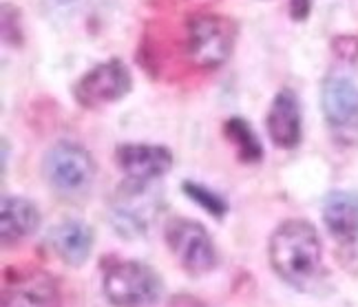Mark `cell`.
<instances>
[{"instance_id":"obj_1","label":"cell","mask_w":358,"mask_h":307,"mask_svg":"<svg viewBox=\"0 0 358 307\" xmlns=\"http://www.w3.org/2000/svg\"><path fill=\"white\" fill-rule=\"evenodd\" d=\"M272 272L294 290L312 292L325 278L323 243L316 228L306 219H285L268 241Z\"/></svg>"},{"instance_id":"obj_2","label":"cell","mask_w":358,"mask_h":307,"mask_svg":"<svg viewBox=\"0 0 358 307\" xmlns=\"http://www.w3.org/2000/svg\"><path fill=\"white\" fill-rule=\"evenodd\" d=\"M239 24L222 13H197L186 22V58L199 69L224 66L235 53Z\"/></svg>"},{"instance_id":"obj_3","label":"cell","mask_w":358,"mask_h":307,"mask_svg":"<svg viewBox=\"0 0 358 307\" xmlns=\"http://www.w3.org/2000/svg\"><path fill=\"white\" fill-rule=\"evenodd\" d=\"M104 297L113 307H150L164 294L157 270L144 261L115 259L104 265Z\"/></svg>"},{"instance_id":"obj_4","label":"cell","mask_w":358,"mask_h":307,"mask_svg":"<svg viewBox=\"0 0 358 307\" xmlns=\"http://www.w3.org/2000/svg\"><path fill=\"white\" fill-rule=\"evenodd\" d=\"M98 166L91 152L76 142L53 144L43 157L45 181L60 197L73 199L87 194L95 181Z\"/></svg>"},{"instance_id":"obj_5","label":"cell","mask_w":358,"mask_h":307,"mask_svg":"<svg viewBox=\"0 0 358 307\" xmlns=\"http://www.w3.org/2000/svg\"><path fill=\"white\" fill-rule=\"evenodd\" d=\"M164 239L177 265L188 276H206L219 265V250L203 223L188 217H173L164 228Z\"/></svg>"},{"instance_id":"obj_6","label":"cell","mask_w":358,"mask_h":307,"mask_svg":"<svg viewBox=\"0 0 358 307\" xmlns=\"http://www.w3.org/2000/svg\"><path fill=\"white\" fill-rule=\"evenodd\" d=\"M162 210V197L150 184H135L124 179V184L115 188V194L108 204V219L113 230L124 239L144 236L150 226L157 221Z\"/></svg>"},{"instance_id":"obj_7","label":"cell","mask_w":358,"mask_h":307,"mask_svg":"<svg viewBox=\"0 0 358 307\" xmlns=\"http://www.w3.org/2000/svg\"><path fill=\"white\" fill-rule=\"evenodd\" d=\"M133 89L131 69L120 58H108L91 66L73 85V100L89 110H98L124 100Z\"/></svg>"},{"instance_id":"obj_8","label":"cell","mask_w":358,"mask_h":307,"mask_svg":"<svg viewBox=\"0 0 358 307\" xmlns=\"http://www.w3.org/2000/svg\"><path fill=\"white\" fill-rule=\"evenodd\" d=\"M0 307H62V292L45 270H11L5 274Z\"/></svg>"},{"instance_id":"obj_9","label":"cell","mask_w":358,"mask_h":307,"mask_svg":"<svg viewBox=\"0 0 358 307\" xmlns=\"http://www.w3.org/2000/svg\"><path fill=\"white\" fill-rule=\"evenodd\" d=\"M173 150L159 144H120L115 164L124 179L135 184H153L173 169Z\"/></svg>"},{"instance_id":"obj_10","label":"cell","mask_w":358,"mask_h":307,"mask_svg":"<svg viewBox=\"0 0 358 307\" xmlns=\"http://www.w3.org/2000/svg\"><path fill=\"white\" fill-rule=\"evenodd\" d=\"M321 108L327 124L341 135L358 133V87L350 78L329 76L321 89Z\"/></svg>"},{"instance_id":"obj_11","label":"cell","mask_w":358,"mask_h":307,"mask_svg":"<svg viewBox=\"0 0 358 307\" xmlns=\"http://www.w3.org/2000/svg\"><path fill=\"white\" fill-rule=\"evenodd\" d=\"M266 131L270 142L281 150H292L301 144L303 137V115L294 91L281 89L268 108Z\"/></svg>"},{"instance_id":"obj_12","label":"cell","mask_w":358,"mask_h":307,"mask_svg":"<svg viewBox=\"0 0 358 307\" xmlns=\"http://www.w3.org/2000/svg\"><path fill=\"white\" fill-rule=\"evenodd\" d=\"M47 243L64 265L82 268L93 252V230L85 221L64 219L49 230Z\"/></svg>"},{"instance_id":"obj_13","label":"cell","mask_w":358,"mask_h":307,"mask_svg":"<svg viewBox=\"0 0 358 307\" xmlns=\"http://www.w3.org/2000/svg\"><path fill=\"white\" fill-rule=\"evenodd\" d=\"M40 228L38 206L27 197H5L0 206V239L3 245H16Z\"/></svg>"},{"instance_id":"obj_14","label":"cell","mask_w":358,"mask_h":307,"mask_svg":"<svg viewBox=\"0 0 358 307\" xmlns=\"http://www.w3.org/2000/svg\"><path fill=\"white\" fill-rule=\"evenodd\" d=\"M323 221L341 243H354L358 239V192L336 190L327 194L323 204Z\"/></svg>"},{"instance_id":"obj_15","label":"cell","mask_w":358,"mask_h":307,"mask_svg":"<svg viewBox=\"0 0 358 307\" xmlns=\"http://www.w3.org/2000/svg\"><path fill=\"white\" fill-rule=\"evenodd\" d=\"M224 135H226L228 142L235 146L239 162L259 164L261 159H264V146H261V139L245 117H239V115L228 117L224 122Z\"/></svg>"},{"instance_id":"obj_16","label":"cell","mask_w":358,"mask_h":307,"mask_svg":"<svg viewBox=\"0 0 358 307\" xmlns=\"http://www.w3.org/2000/svg\"><path fill=\"white\" fill-rule=\"evenodd\" d=\"M182 190L188 199L195 201L199 208H203L213 219L222 221L228 215V201L219 192L210 190L208 186H201L197 181H182Z\"/></svg>"},{"instance_id":"obj_17","label":"cell","mask_w":358,"mask_h":307,"mask_svg":"<svg viewBox=\"0 0 358 307\" xmlns=\"http://www.w3.org/2000/svg\"><path fill=\"white\" fill-rule=\"evenodd\" d=\"M3 43L7 47H20L24 43L22 16L16 5H3Z\"/></svg>"},{"instance_id":"obj_18","label":"cell","mask_w":358,"mask_h":307,"mask_svg":"<svg viewBox=\"0 0 358 307\" xmlns=\"http://www.w3.org/2000/svg\"><path fill=\"white\" fill-rule=\"evenodd\" d=\"M332 49L338 58L348 60V62H354L358 58V38L354 36H338L332 40Z\"/></svg>"},{"instance_id":"obj_19","label":"cell","mask_w":358,"mask_h":307,"mask_svg":"<svg viewBox=\"0 0 358 307\" xmlns=\"http://www.w3.org/2000/svg\"><path fill=\"white\" fill-rule=\"evenodd\" d=\"M312 11V0H290V16L292 20H306Z\"/></svg>"},{"instance_id":"obj_20","label":"cell","mask_w":358,"mask_h":307,"mask_svg":"<svg viewBox=\"0 0 358 307\" xmlns=\"http://www.w3.org/2000/svg\"><path fill=\"white\" fill-rule=\"evenodd\" d=\"M169 307H206L199 299H195L192 294H175L171 299Z\"/></svg>"}]
</instances>
